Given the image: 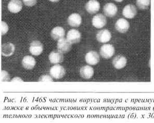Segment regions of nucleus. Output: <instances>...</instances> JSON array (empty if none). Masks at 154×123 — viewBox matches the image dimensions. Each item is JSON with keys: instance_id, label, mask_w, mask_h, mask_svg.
Wrapping results in <instances>:
<instances>
[{"instance_id": "f257e3e1", "label": "nucleus", "mask_w": 154, "mask_h": 123, "mask_svg": "<svg viewBox=\"0 0 154 123\" xmlns=\"http://www.w3.org/2000/svg\"><path fill=\"white\" fill-rule=\"evenodd\" d=\"M100 53L103 58L109 59L115 54V49L112 45L106 44L100 47Z\"/></svg>"}, {"instance_id": "f03ea898", "label": "nucleus", "mask_w": 154, "mask_h": 123, "mask_svg": "<svg viewBox=\"0 0 154 123\" xmlns=\"http://www.w3.org/2000/svg\"><path fill=\"white\" fill-rule=\"evenodd\" d=\"M50 74L55 79H60L64 77L66 74V70L59 64H55L51 68Z\"/></svg>"}, {"instance_id": "7ed1b4c3", "label": "nucleus", "mask_w": 154, "mask_h": 123, "mask_svg": "<svg viewBox=\"0 0 154 123\" xmlns=\"http://www.w3.org/2000/svg\"><path fill=\"white\" fill-rule=\"evenodd\" d=\"M92 25L97 29H101L106 26L107 19L102 14H98L95 15L92 20Z\"/></svg>"}, {"instance_id": "20e7f679", "label": "nucleus", "mask_w": 154, "mask_h": 123, "mask_svg": "<svg viewBox=\"0 0 154 123\" xmlns=\"http://www.w3.org/2000/svg\"><path fill=\"white\" fill-rule=\"evenodd\" d=\"M104 14L108 17L113 18L117 14L118 9L117 6L112 3H106L103 9Z\"/></svg>"}, {"instance_id": "39448f33", "label": "nucleus", "mask_w": 154, "mask_h": 123, "mask_svg": "<svg viewBox=\"0 0 154 123\" xmlns=\"http://www.w3.org/2000/svg\"><path fill=\"white\" fill-rule=\"evenodd\" d=\"M43 51V45L38 40H33L30 44L29 52L34 56H39Z\"/></svg>"}, {"instance_id": "423d86ee", "label": "nucleus", "mask_w": 154, "mask_h": 123, "mask_svg": "<svg viewBox=\"0 0 154 123\" xmlns=\"http://www.w3.org/2000/svg\"><path fill=\"white\" fill-rule=\"evenodd\" d=\"M137 13V8L133 4H128L124 7L122 10V15L128 19H132L134 18Z\"/></svg>"}, {"instance_id": "0eeeda50", "label": "nucleus", "mask_w": 154, "mask_h": 123, "mask_svg": "<svg viewBox=\"0 0 154 123\" xmlns=\"http://www.w3.org/2000/svg\"><path fill=\"white\" fill-rule=\"evenodd\" d=\"M115 29L119 32L125 33L130 28V23L125 18H120L115 23Z\"/></svg>"}, {"instance_id": "6e6552de", "label": "nucleus", "mask_w": 154, "mask_h": 123, "mask_svg": "<svg viewBox=\"0 0 154 123\" xmlns=\"http://www.w3.org/2000/svg\"><path fill=\"white\" fill-rule=\"evenodd\" d=\"M100 3L97 0H90L85 6L87 12L90 14L97 13L100 10Z\"/></svg>"}, {"instance_id": "1a4fd4ad", "label": "nucleus", "mask_w": 154, "mask_h": 123, "mask_svg": "<svg viewBox=\"0 0 154 123\" xmlns=\"http://www.w3.org/2000/svg\"><path fill=\"white\" fill-rule=\"evenodd\" d=\"M85 62L90 65H95L98 64L100 60L99 54L95 51H90L87 52L85 57Z\"/></svg>"}, {"instance_id": "9d476101", "label": "nucleus", "mask_w": 154, "mask_h": 123, "mask_svg": "<svg viewBox=\"0 0 154 123\" xmlns=\"http://www.w3.org/2000/svg\"><path fill=\"white\" fill-rule=\"evenodd\" d=\"M112 39V34L107 29H103L98 31L96 34V39L101 43L108 42Z\"/></svg>"}, {"instance_id": "9b49d317", "label": "nucleus", "mask_w": 154, "mask_h": 123, "mask_svg": "<svg viewBox=\"0 0 154 123\" xmlns=\"http://www.w3.org/2000/svg\"><path fill=\"white\" fill-rule=\"evenodd\" d=\"M71 44H72L67 39L63 38L58 40L57 48L62 53H67L71 50Z\"/></svg>"}, {"instance_id": "f8f14e48", "label": "nucleus", "mask_w": 154, "mask_h": 123, "mask_svg": "<svg viewBox=\"0 0 154 123\" xmlns=\"http://www.w3.org/2000/svg\"><path fill=\"white\" fill-rule=\"evenodd\" d=\"M48 59L51 64H57L63 62L64 56L63 53L59 50H54L51 52L48 56Z\"/></svg>"}, {"instance_id": "ddd939ff", "label": "nucleus", "mask_w": 154, "mask_h": 123, "mask_svg": "<svg viewBox=\"0 0 154 123\" xmlns=\"http://www.w3.org/2000/svg\"><path fill=\"white\" fill-rule=\"evenodd\" d=\"M67 39L71 44L78 43L81 40V33L75 29H71L68 32Z\"/></svg>"}, {"instance_id": "4468645a", "label": "nucleus", "mask_w": 154, "mask_h": 123, "mask_svg": "<svg viewBox=\"0 0 154 123\" xmlns=\"http://www.w3.org/2000/svg\"><path fill=\"white\" fill-rule=\"evenodd\" d=\"M8 8L12 13H18L23 8V3L20 0H11L8 4Z\"/></svg>"}, {"instance_id": "2eb2a0df", "label": "nucleus", "mask_w": 154, "mask_h": 123, "mask_svg": "<svg viewBox=\"0 0 154 123\" xmlns=\"http://www.w3.org/2000/svg\"><path fill=\"white\" fill-rule=\"evenodd\" d=\"M112 65L117 69H121L125 67L127 64V59L125 56L118 55L112 60Z\"/></svg>"}, {"instance_id": "dca6fc26", "label": "nucleus", "mask_w": 154, "mask_h": 123, "mask_svg": "<svg viewBox=\"0 0 154 123\" xmlns=\"http://www.w3.org/2000/svg\"><path fill=\"white\" fill-rule=\"evenodd\" d=\"M51 36L55 40L63 39L65 36V30L62 27H54L51 32Z\"/></svg>"}, {"instance_id": "f3484780", "label": "nucleus", "mask_w": 154, "mask_h": 123, "mask_svg": "<svg viewBox=\"0 0 154 123\" xmlns=\"http://www.w3.org/2000/svg\"><path fill=\"white\" fill-rule=\"evenodd\" d=\"M67 22L71 27H79L82 23V17L79 14H72L68 18Z\"/></svg>"}, {"instance_id": "a211bd4d", "label": "nucleus", "mask_w": 154, "mask_h": 123, "mask_svg": "<svg viewBox=\"0 0 154 123\" xmlns=\"http://www.w3.org/2000/svg\"><path fill=\"white\" fill-rule=\"evenodd\" d=\"M94 74V70L90 65H85L80 70V74L81 77L86 80L92 78Z\"/></svg>"}, {"instance_id": "6ab92c4d", "label": "nucleus", "mask_w": 154, "mask_h": 123, "mask_svg": "<svg viewBox=\"0 0 154 123\" xmlns=\"http://www.w3.org/2000/svg\"><path fill=\"white\" fill-rule=\"evenodd\" d=\"M22 65L25 69L31 70L35 68L36 64V61L32 56H26L22 60Z\"/></svg>"}, {"instance_id": "aec40b11", "label": "nucleus", "mask_w": 154, "mask_h": 123, "mask_svg": "<svg viewBox=\"0 0 154 123\" xmlns=\"http://www.w3.org/2000/svg\"><path fill=\"white\" fill-rule=\"evenodd\" d=\"M15 50V45L12 43H4L2 46V54L3 56L9 57L12 56Z\"/></svg>"}, {"instance_id": "412c9836", "label": "nucleus", "mask_w": 154, "mask_h": 123, "mask_svg": "<svg viewBox=\"0 0 154 123\" xmlns=\"http://www.w3.org/2000/svg\"><path fill=\"white\" fill-rule=\"evenodd\" d=\"M136 4L140 10H147L150 5V0H137Z\"/></svg>"}, {"instance_id": "4be33fe9", "label": "nucleus", "mask_w": 154, "mask_h": 123, "mask_svg": "<svg viewBox=\"0 0 154 123\" xmlns=\"http://www.w3.org/2000/svg\"><path fill=\"white\" fill-rule=\"evenodd\" d=\"M23 1L26 6H29V7L35 6L37 2V0H23Z\"/></svg>"}, {"instance_id": "5701e85b", "label": "nucleus", "mask_w": 154, "mask_h": 123, "mask_svg": "<svg viewBox=\"0 0 154 123\" xmlns=\"http://www.w3.org/2000/svg\"><path fill=\"white\" fill-rule=\"evenodd\" d=\"M1 79H2V81H4V82L10 80V75L6 71H2Z\"/></svg>"}, {"instance_id": "b1692460", "label": "nucleus", "mask_w": 154, "mask_h": 123, "mask_svg": "<svg viewBox=\"0 0 154 123\" xmlns=\"http://www.w3.org/2000/svg\"><path fill=\"white\" fill-rule=\"evenodd\" d=\"M8 24L2 21V35H3L5 34L6 33L8 32Z\"/></svg>"}, {"instance_id": "393cba45", "label": "nucleus", "mask_w": 154, "mask_h": 123, "mask_svg": "<svg viewBox=\"0 0 154 123\" xmlns=\"http://www.w3.org/2000/svg\"><path fill=\"white\" fill-rule=\"evenodd\" d=\"M39 81H53L52 77L48 75H43L41 76L39 79Z\"/></svg>"}, {"instance_id": "a878e982", "label": "nucleus", "mask_w": 154, "mask_h": 123, "mask_svg": "<svg viewBox=\"0 0 154 123\" xmlns=\"http://www.w3.org/2000/svg\"><path fill=\"white\" fill-rule=\"evenodd\" d=\"M50 2H54V3H56V2H59L60 0H49Z\"/></svg>"}, {"instance_id": "bb28decb", "label": "nucleus", "mask_w": 154, "mask_h": 123, "mask_svg": "<svg viewBox=\"0 0 154 123\" xmlns=\"http://www.w3.org/2000/svg\"><path fill=\"white\" fill-rule=\"evenodd\" d=\"M114 1L117 2H122L123 1V0H114Z\"/></svg>"}]
</instances>
